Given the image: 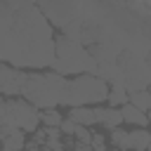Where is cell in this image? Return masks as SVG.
<instances>
[{
	"label": "cell",
	"mask_w": 151,
	"mask_h": 151,
	"mask_svg": "<svg viewBox=\"0 0 151 151\" xmlns=\"http://www.w3.org/2000/svg\"><path fill=\"white\" fill-rule=\"evenodd\" d=\"M2 151H24L26 149V134L21 130H12L2 142H0Z\"/></svg>",
	"instance_id": "obj_10"
},
{
	"label": "cell",
	"mask_w": 151,
	"mask_h": 151,
	"mask_svg": "<svg viewBox=\"0 0 151 151\" xmlns=\"http://www.w3.org/2000/svg\"><path fill=\"white\" fill-rule=\"evenodd\" d=\"M106 151H118V149H113V146H111V149H106Z\"/></svg>",
	"instance_id": "obj_20"
},
{
	"label": "cell",
	"mask_w": 151,
	"mask_h": 151,
	"mask_svg": "<svg viewBox=\"0 0 151 151\" xmlns=\"http://www.w3.org/2000/svg\"><path fill=\"white\" fill-rule=\"evenodd\" d=\"M109 94V85L94 76H76L73 80H66V90H64V99L61 106H90V104H99L106 101Z\"/></svg>",
	"instance_id": "obj_3"
},
{
	"label": "cell",
	"mask_w": 151,
	"mask_h": 151,
	"mask_svg": "<svg viewBox=\"0 0 151 151\" xmlns=\"http://www.w3.org/2000/svg\"><path fill=\"white\" fill-rule=\"evenodd\" d=\"M109 142H111L113 149H118V151H127V130H123V127H113L111 134H109Z\"/></svg>",
	"instance_id": "obj_14"
},
{
	"label": "cell",
	"mask_w": 151,
	"mask_h": 151,
	"mask_svg": "<svg viewBox=\"0 0 151 151\" xmlns=\"http://www.w3.org/2000/svg\"><path fill=\"white\" fill-rule=\"evenodd\" d=\"M26 73L9 66V64H0V94L14 99V94H21V85H24Z\"/></svg>",
	"instance_id": "obj_5"
},
{
	"label": "cell",
	"mask_w": 151,
	"mask_h": 151,
	"mask_svg": "<svg viewBox=\"0 0 151 151\" xmlns=\"http://www.w3.org/2000/svg\"><path fill=\"white\" fill-rule=\"evenodd\" d=\"M73 137L78 139V144H90V137H92V132H90L87 127H80V125H76V132H73Z\"/></svg>",
	"instance_id": "obj_16"
},
{
	"label": "cell",
	"mask_w": 151,
	"mask_h": 151,
	"mask_svg": "<svg viewBox=\"0 0 151 151\" xmlns=\"http://www.w3.org/2000/svg\"><path fill=\"white\" fill-rule=\"evenodd\" d=\"M106 101H109V106L111 109H120V106H125L127 104V92L123 90V87H109V94H106Z\"/></svg>",
	"instance_id": "obj_12"
},
{
	"label": "cell",
	"mask_w": 151,
	"mask_h": 151,
	"mask_svg": "<svg viewBox=\"0 0 151 151\" xmlns=\"http://www.w3.org/2000/svg\"><path fill=\"white\" fill-rule=\"evenodd\" d=\"M5 120H7V99L0 97V125H5Z\"/></svg>",
	"instance_id": "obj_18"
},
{
	"label": "cell",
	"mask_w": 151,
	"mask_h": 151,
	"mask_svg": "<svg viewBox=\"0 0 151 151\" xmlns=\"http://www.w3.org/2000/svg\"><path fill=\"white\" fill-rule=\"evenodd\" d=\"M66 151H68V149H66Z\"/></svg>",
	"instance_id": "obj_21"
},
{
	"label": "cell",
	"mask_w": 151,
	"mask_h": 151,
	"mask_svg": "<svg viewBox=\"0 0 151 151\" xmlns=\"http://www.w3.org/2000/svg\"><path fill=\"white\" fill-rule=\"evenodd\" d=\"M61 120H64V116L59 113V109H45V111H40V123L45 127H57L59 130Z\"/></svg>",
	"instance_id": "obj_13"
},
{
	"label": "cell",
	"mask_w": 151,
	"mask_h": 151,
	"mask_svg": "<svg viewBox=\"0 0 151 151\" xmlns=\"http://www.w3.org/2000/svg\"><path fill=\"white\" fill-rule=\"evenodd\" d=\"M66 118H71L80 127H90V125H94V109H90V106H73V109H68Z\"/></svg>",
	"instance_id": "obj_9"
},
{
	"label": "cell",
	"mask_w": 151,
	"mask_h": 151,
	"mask_svg": "<svg viewBox=\"0 0 151 151\" xmlns=\"http://www.w3.org/2000/svg\"><path fill=\"white\" fill-rule=\"evenodd\" d=\"M38 123H40V111L35 106H31L26 99H17V97L7 99V120H5V127L21 130L26 134V132H35Z\"/></svg>",
	"instance_id": "obj_4"
},
{
	"label": "cell",
	"mask_w": 151,
	"mask_h": 151,
	"mask_svg": "<svg viewBox=\"0 0 151 151\" xmlns=\"http://www.w3.org/2000/svg\"><path fill=\"white\" fill-rule=\"evenodd\" d=\"M118 111H120V120H123V123H127V125H132V127H146V123H149L146 113L137 111V109H134V106H130V104L120 106Z\"/></svg>",
	"instance_id": "obj_8"
},
{
	"label": "cell",
	"mask_w": 151,
	"mask_h": 151,
	"mask_svg": "<svg viewBox=\"0 0 151 151\" xmlns=\"http://www.w3.org/2000/svg\"><path fill=\"white\" fill-rule=\"evenodd\" d=\"M151 144V134L146 127H134L127 132V151H146Z\"/></svg>",
	"instance_id": "obj_7"
},
{
	"label": "cell",
	"mask_w": 151,
	"mask_h": 151,
	"mask_svg": "<svg viewBox=\"0 0 151 151\" xmlns=\"http://www.w3.org/2000/svg\"><path fill=\"white\" fill-rule=\"evenodd\" d=\"M90 149L92 151H106V137L101 132H92L90 137Z\"/></svg>",
	"instance_id": "obj_15"
},
{
	"label": "cell",
	"mask_w": 151,
	"mask_h": 151,
	"mask_svg": "<svg viewBox=\"0 0 151 151\" xmlns=\"http://www.w3.org/2000/svg\"><path fill=\"white\" fill-rule=\"evenodd\" d=\"M54 68L57 76H94L97 71V64L94 59L90 57V52L80 45V42H73L64 35H57L54 38V59L50 64Z\"/></svg>",
	"instance_id": "obj_2"
},
{
	"label": "cell",
	"mask_w": 151,
	"mask_h": 151,
	"mask_svg": "<svg viewBox=\"0 0 151 151\" xmlns=\"http://www.w3.org/2000/svg\"><path fill=\"white\" fill-rule=\"evenodd\" d=\"M94 123H99V125L106 127V130L120 127V125H123L120 111H118V109H111V106H97V109H94Z\"/></svg>",
	"instance_id": "obj_6"
},
{
	"label": "cell",
	"mask_w": 151,
	"mask_h": 151,
	"mask_svg": "<svg viewBox=\"0 0 151 151\" xmlns=\"http://www.w3.org/2000/svg\"><path fill=\"white\" fill-rule=\"evenodd\" d=\"M73 151H92V149H90V144H76Z\"/></svg>",
	"instance_id": "obj_19"
},
{
	"label": "cell",
	"mask_w": 151,
	"mask_h": 151,
	"mask_svg": "<svg viewBox=\"0 0 151 151\" xmlns=\"http://www.w3.org/2000/svg\"><path fill=\"white\" fill-rule=\"evenodd\" d=\"M127 104H130V106H134L137 111L146 113V111H149V106H151V94H149V90L130 92V94H127Z\"/></svg>",
	"instance_id": "obj_11"
},
{
	"label": "cell",
	"mask_w": 151,
	"mask_h": 151,
	"mask_svg": "<svg viewBox=\"0 0 151 151\" xmlns=\"http://www.w3.org/2000/svg\"><path fill=\"white\" fill-rule=\"evenodd\" d=\"M64 90H66V78L57 76L54 71H50V73H26L24 85H21L24 99L31 106H35L38 111L61 106Z\"/></svg>",
	"instance_id": "obj_1"
},
{
	"label": "cell",
	"mask_w": 151,
	"mask_h": 151,
	"mask_svg": "<svg viewBox=\"0 0 151 151\" xmlns=\"http://www.w3.org/2000/svg\"><path fill=\"white\" fill-rule=\"evenodd\" d=\"M59 132H61V134H71V137H73V132H76V123H73L71 118H64V120H61V125H59Z\"/></svg>",
	"instance_id": "obj_17"
}]
</instances>
